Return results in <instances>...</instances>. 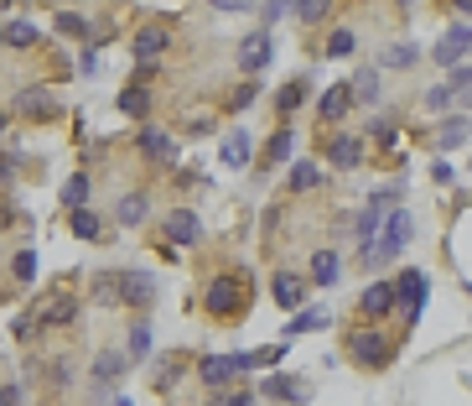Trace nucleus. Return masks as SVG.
<instances>
[{
	"mask_svg": "<svg viewBox=\"0 0 472 406\" xmlns=\"http://www.w3.org/2000/svg\"><path fill=\"white\" fill-rule=\"evenodd\" d=\"M203 307H208V313H213L218 323L245 318V307H249V281H245V277H234V271H218V277H208V287H203Z\"/></svg>",
	"mask_w": 472,
	"mask_h": 406,
	"instance_id": "f257e3e1",
	"label": "nucleus"
},
{
	"mask_svg": "<svg viewBox=\"0 0 472 406\" xmlns=\"http://www.w3.org/2000/svg\"><path fill=\"white\" fill-rule=\"evenodd\" d=\"M411 235H415L411 209H390V214H384V230H379V240L364 250V260H369V266H384V260H394L405 245H411Z\"/></svg>",
	"mask_w": 472,
	"mask_h": 406,
	"instance_id": "f03ea898",
	"label": "nucleus"
},
{
	"mask_svg": "<svg viewBox=\"0 0 472 406\" xmlns=\"http://www.w3.org/2000/svg\"><path fill=\"white\" fill-rule=\"evenodd\" d=\"M343 349H348L353 364H364V370H384V364L394 360V344L379 334V328H369V323H358V328H348V339H343Z\"/></svg>",
	"mask_w": 472,
	"mask_h": 406,
	"instance_id": "7ed1b4c3",
	"label": "nucleus"
},
{
	"mask_svg": "<svg viewBox=\"0 0 472 406\" xmlns=\"http://www.w3.org/2000/svg\"><path fill=\"white\" fill-rule=\"evenodd\" d=\"M156 292H162L156 271H145V266H120V307H130L135 318H145V313L156 307Z\"/></svg>",
	"mask_w": 472,
	"mask_h": 406,
	"instance_id": "20e7f679",
	"label": "nucleus"
},
{
	"mask_svg": "<svg viewBox=\"0 0 472 406\" xmlns=\"http://www.w3.org/2000/svg\"><path fill=\"white\" fill-rule=\"evenodd\" d=\"M171 52V22H141L130 37V58L135 63H166Z\"/></svg>",
	"mask_w": 472,
	"mask_h": 406,
	"instance_id": "39448f33",
	"label": "nucleus"
},
{
	"mask_svg": "<svg viewBox=\"0 0 472 406\" xmlns=\"http://www.w3.org/2000/svg\"><path fill=\"white\" fill-rule=\"evenodd\" d=\"M83 313V297L73 292V287H58V292H47V297L37 302V323L42 328H73Z\"/></svg>",
	"mask_w": 472,
	"mask_h": 406,
	"instance_id": "423d86ee",
	"label": "nucleus"
},
{
	"mask_svg": "<svg viewBox=\"0 0 472 406\" xmlns=\"http://www.w3.org/2000/svg\"><path fill=\"white\" fill-rule=\"evenodd\" d=\"M426 297H431V281H426V271L421 266H405V277L394 281V307L405 313V323H421V307H426Z\"/></svg>",
	"mask_w": 472,
	"mask_h": 406,
	"instance_id": "0eeeda50",
	"label": "nucleus"
},
{
	"mask_svg": "<svg viewBox=\"0 0 472 406\" xmlns=\"http://www.w3.org/2000/svg\"><path fill=\"white\" fill-rule=\"evenodd\" d=\"M11 115H21V120H58L62 115V99L58 89H21L16 99H11Z\"/></svg>",
	"mask_w": 472,
	"mask_h": 406,
	"instance_id": "6e6552de",
	"label": "nucleus"
},
{
	"mask_svg": "<svg viewBox=\"0 0 472 406\" xmlns=\"http://www.w3.org/2000/svg\"><path fill=\"white\" fill-rule=\"evenodd\" d=\"M125 349H99L94 364H88V385H94V401H109V385L125 375Z\"/></svg>",
	"mask_w": 472,
	"mask_h": 406,
	"instance_id": "1a4fd4ad",
	"label": "nucleus"
},
{
	"mask_svg": "<svg viewBox=\"0 0 472 406\" xmlns=\"http://www.w3.org/2000/svg\"><path fill=\"white\" fill-rule=\"evenodd\" d=\"M467 52H472V26L467 22L447 26V32H441V42H436V63L452 73V68H467Z\"/></svg>",
	"mask_w": 472,
	"mask_h": 406,
	"instance_id": "9d476101",
	"label": "nucleus"
},
{
	"mask_svg": "<svg viewBox=\"0 0 472 406\" xmlns=\"http://www.w3.org/2000/svg\"><path fill=\"white\" fill-rule=\"evenodd\" d=\"M203 240V219L192 209H166L162 219V245H198Z\"/></svg>",
	"mask_w": 472,
	"mask_h": 406,
	"instance_id": "9b49d317",
	"label": "nucleus"
},
{
	"mask_svg": "<svg viewBox=\"0 0 472 406\" xmlns=\"http://www.w3.org/2000/svg\"><path fill=\"white\" fill-rule=\"evenodd\" d=\"M135 151H141V156H151V162H177V136H171V130H162V126H141Z\"/></svg>",
	"mask_w": 472,
	"mask_h": 406,
	"instance_id": "f8f14e48",
	"label": "nucleus"
},
{
	"mask_svg": "<svg viewBox=\"0 0 472 406\" xmlns=\"http://www.w3.org/2000/svg\"><path fill=\"white\" fill-rule=\"evenodd\" d=\"M358 313H364L369 323L390 318V313H394V281H369L364 297H358Z\"/></svg>",
	"mask_w": 472,
	"mask_h": 406,
	"instance_id": "ddd939ff",
	"label": "nucleus"
},
{
	"mask_svg": "<svg viewBox=\"0 0 472 406\" xmlns=\"http://www.w3.org/2000/svg\"><path fill=\"white\" fill-rule=\"evenodd\" d=\"M239 375V364H234V354H203L198 360V381L208 385V391H228V381Z\"/></svg>",
	"mask_w": 472,
	"mask_h": 406,
	"instance_id": "4468645a",
	"label": "nucleus"
},
{
	"mask_svg": "<svg viewBox=\"0 0 472 406\" xmlns=\"http://www.w3.org/2000/svg\"><path fill=\"white\" fill-rule=\"evenodd\" d=\"M328 162L338 172H353L358 162H364V136H348V130H338L328 141Z\"/></svg>",
	"mask_w": 472,
	"mask_h": 406,
	"instance_id": "2eb2a0df",
	"label": "nucleus"
},
{
	"mask_svg": "<svg viewBox=\"0 0 472 406\" xmlns=\"http://www.w3.org/2000/svg\"><path fill=\"white\" fill-rule=\"evenodd\" d=\"M145 214H151V193H145V188L120 193V203H115V224H125V230H141Z\"/></svg>",
	"mask_w": 472,
	"mask_h": 406,
	"instance_id": "dca6fc26",
	"label": "nucleus"
},
{
	"mask_svg": "<svg viewBox=\"0 0 472 406\" xmlns=\"http://www.w3.org/2000/svg\"><path fill=\"white\" fill-rule=\"evenodd\" d=\"M265 63H270V32L260 26V32H249L245 42H239V68H245V79H255Z\"/></svg>",
	"mask_w": 472,
	"mask_h": 406,
	"instance_id": "f3484780",
	"label": "nucleus"
},
{
	"mask_svg": "<svg viewBox=\"0 0 472 406\" xmlns=\"http://www.w3.org/2000/svg\"><path fill=\"white\" fill-rule=\"evenodd\" d=\"M115 105H120V115H130V120H141V126H151V115H156V94H151V89L125 84Z\"/></svg>",
	"mask_w": 472,
	"mask_h": 406,
	"instance_id": "a211bd4d",
	"label": "nucleus"
},
{
	"mask_svg": "<svg viewBox=\"0 0 472 406\" xmlns=\"http://www.w3.org/2000/svg\"><path fill=\"white\" fill-rule=\"evenodd\" d=\"M353 109V94H348V84H332V89H322V99H317V115L328 120V126H338L343 115Z\"/></svg>",
	"mask_w": 472,
	"mask_h": 406,
	"instance_id": "6ab92c4d",
	"label": "nucleus"
},
{
	"mask_svg": "<svg viewBox=\"0 0 472 406\" xmlns=\"http://www.w3.org/2000/svg\"><path fill=\"white\" fill-rule=\"evenodd\" d=\"M249 156H255V136H249V130H228L224 136V167L245 172Z\"/></svg>",
	"mask_w": 472,
	"mask_h": 406,
	"instance_id": "aec40b11",
	"label": "nucleus"
},
{
	"mask_svg": "<svg viewBox=\"0 0 472 406\" xmlns=\"http://www.w3.org/2000/svg\"><path fill=\"white\" fill-rule=\"evenodd\" d=\"M348 94H353V105H379V68H358L348 79Z\"/></svg>",
	"mask_w": 472,
	"mask_h": 406,
	"instance_id": "412c9836",
	"label": "nucleus"
},
{
	"mask_svg": "<svg viewBox=\"0 0 472 406\" xmlns=\"http://www.w3.org/2000/svg\"><path fill=\"white\" fill-rule=\"evenodd\" d=\"M88 302L94 307H120V271H99L88 281Z\"/></svg>",
	"mask_w": 472,
	"mask_h": 406,
	"instance_id": "4be33fe9",
	"label": "nucleus"
},
{
	"mask_svg": "<svg viewBox=\"0 0 472 406\" xmlns=\"http://www.w3.org/2000/svg\"><path fill=\"white\" fill-rule=\"evenodd\" d=\"M270 292H275V302H281V307H301V297H307V281L301 277H291V271H275V281H270Z\"/></svg>",
	"mask_w": 472,
	"mask_h": 406,
	"instance_id": "5701e85b",
	"label": "nucleus"
},
{
	"mask_svg": "<svg viewBox=\"0 0 472 406\" xmlns=\"http://www.w3.org/2000/svg\"><path fill=\"white\" fill-rule=\"evenodd\" d=\"M88 193H94V177H88V167L73 172L68 183H62V209L73 214V209H88Z\"/></svg>",
	"mask_w": 472,
	"mask_h": 406,
	"instance_id": "b1692460",
	"label": "nucleus"
},
{
	"mask_svg": "<svg viewBox=\"0 0 472 406\" xmlns=\"http://www.w3.org/2000/svg\"><path fill=\"white\" fill-rule=\"evenodd\" d=\"M151 339H156V334H151V318H135L125 328V360H145V354H151Z\"/></svg>",
	"mask_w": 472,
	"mask_h": 406,
	"instance_id": "393cba45",
	"label": "nucleus"
},
{
	"mask_svg": "<svg viewBox=\"0 0 472 406\" xmlns=\"http://www.w3.org/2000/svg\"><path fill=\"white\" fill-rule=\"evenodd\" d=\"M0 42L16 47V52H32V47L42 42V32L32 22H5V26H0Z\"/></svg>",
	"mask_w": 472,
	"mask_h": 406,
	"instance_id": "a878e982",
	"label": "nucleus"
},
{
	"mask_svg": "<svg viewBox=\"0 0 472 406\" xmlns=\"http://www.w3.org/2000/svg\"><path fill=\"white\" fill-rule=\"evenodd\" d=\"M68 230L79 240H109V230H104V219L94 214V209H73V214H68Z\"/></svg>",
	"mask_w": 472,
	"mask_h": 406,
	"instance_id": "bb28decb",
	"label": "nucleus"
},
{
	"mask_svg": "<svg viewBox=\"0 0 472 406\" xmlns=\"http://www.w3.org/2000/svg\"><path fill=\"white\" fill-rule=\"evenodd\" d=\"M296 156V130L281 126L275 136H270V146H265V167H281V162H291Z\"/></svg>",
	"mask_w": 472,
	"mask_h": 406,
	"instance_id": "cd10ccee",
	"label": "nucleus"
},
{
	"mask_svg": "<svg viewBox=\"0 0 472 406\" xmlns=\"http://www.w3.org/2000/svg\"><path fill=\"white\" fill-rule=\"evenodd\" d=\"M301 99H307V79H291V84H281V94H275V115H281V120H291V115L301 109Z\"/></svg>",
	"mask_w": 472,
	"mask_h": 406,
	"instance_id": "c85d7f7f",
	"label": "nucleus"
},
{
	"mask_svg": "<svg viewBox=\"0 0 472 406\" xmlns=\"http://www.w3.org/2000/svg\"><path fill=\"white\" fill-rule=\"evenodd\" d=\"M338 277H343V260H338V250H317V256H311V281H317V287H332Z\"/></svg>",
	"mask_w": 472,
	"mask_h": 406,
	"instance_id": "c756f323",
	"label": "nucleus"
},
{
	"mask_svg": "<svg viewBox=\"0 0 472 406\" xmlns=\"http://www.w3.org/2000/svg\"><path fill=\"white\" fill-rule=\"evenodd\" d=\"M353 230H358V245L369 250L374 240H379V230H384V209H374V203H364V214H358V224H353Z\"/></svg>",
	"mask_w": 472,
	"mask_h": 406,
	"instance_id": "7c9ffc66",
	"label": "nucleus"
},
{
	"mask_svg": "<svg viewBox=\"0 0 472 406\" xmlns=\"http://www.w3.org/2000/svg\"><path fill=\"white\" fill-rule=\"evenodd\" d=\"M58 32L62 37H94V16H83V11H58Z\"/></svg>",
	"mask_w": 472,
	"mask_h": 406,
	"instance_id": "2f4dec72",
	"label": "nucleus"
},
{
	"mask_svg": "<svg viewBox=\"0 0 472 406\" xmlns=\"http://www.w3.org/2000/svg\"><path fill=\"white\" fill-rule=\"evenodd\" d=\"M255 99H260V84H255V79H245V84H234V89H228L224 109H228V115H245V109L255 105Z\"/></svg>",
	"mask_w": 472,
	"mask_h": 406,
	"instance_id": "473e14b6",
	"label": "nucleus"
},
{
	"mask_svg": "<svg viewBox=\"0 0 472 406\" xmlns=\"http://www.w3.org/2000/svg\"><path fill=\"white\" fill-rule=\"evenodd\" d=\"M265 391L275 396V401H307V391H301V381H296V375H270Z\"/></svg>",
	"mask_w": 472,
	"mask_h": 406,
	"instance_id": "72a5a7b5",
	"label": "nucleus"
},
{
	"mask_svg": "<svg viewBox=\"0 0 472 406\" xmlns=\"http://www.w3.org/2000/svg\"><path fill=\"white\" fill-rule=\"evenodd\" d=\"M322 183V167L317 162H291V193H311Z\"/></svg>",
	"mask_w": 472,
	"mask_h": 406,
	"instance_id": "f704fd0d",
	"label": "nucleus"
},
{
	"mask_svg": "<svg viewBox=\"0 0 472 406\" xmlns=\"http://www.w3.org/2000/svg\"><path fill=\"white\" fill-rule=\"evenodd\" d=\"M11 281H16V287H32V281H37V250H16V256H11Z\"/></svg>",
	"mask_w": 472,
	"mask_h": 406,
	"instance_id": "c9c22d12",
	"label": "nucleus"
},
{
	"mask_svg": "<svg viewBox=\"0 0 472 406\" xmlns=\"http://www.w3.org/2000/svg\"><path fill=\"white\" fill-rule=\"evenodd\" d=\"M467 136H472L467 120H447V126L436 130V151H457L462 141H467Z\"/></svg>",
	"mask_w": 472,
	"mask_h": 406,
	"instance_id": "e433bc0d",
	"label": "nucleus"
},
{
	"mask_svg": "<svg viewBox=\"0 0 472 406\" xmlns=\"http://www.w3.org/2000/svg\"><path fill=\"white\" fill-rule=\"evenodd\" d=\"M291 16H296V22H307V26H317V22H328V16H332V5H328V0H296V5H291Z\"/></svg>",
	"mask_w": 472,
	"mask_h": 406,
	"instance_id": "4c0bfd02",
	"label": "nucleus"
},
{
	"mask_svg": "<svg viewBox=\"0 0 472 406\" xmlns=\"http://www.w3.org/2000/svg\"><path fill=\"white\" fill-rule=\"evenodd\" d=\"M317 328H328V313H296V318L286 323V339H296V334H317Z\"/></svg>",
	"mask_w": 472,
	"mask_h": 406,
	"instance_id": "58836bf2",
	"label": "nucleus"
},
{
	"mask_svg": "<svg viewBox=\"0 0 472 406\" xmlns=\"http://www.w3.org/2000/svg\"><path fill=\"white\" fill-rule=\"evenodd\" d=\"M415 63H421V47H411V42H394L384 52V68H415Z\"/></svg>",
	"mask_w": 472,
	"mask_h": 406,
	"instance_id": "ea45409f",
	"label": "nucleus"
},
{
	"mask_svg": "<svg viewBox=\"0 0 472 406\" xmlns=\"http://www.w3.org/2000/svg\"><path fill=\"white\" fill-rule=\"evenodd\" d=\"M353 47H358V37H353L348 26H332V37H328V58H348Z\"/></svg>",
	"mask_w": 472,
	"mask_h": 406,
	"instance_id": "a19ab883",
	"label": "nucleus"
},
{
	"mask_svg": "<svg viewBox=\"0 0 472 406\" xmlns=\"http://www.w3.org/2000/svg\"><path fill=\"white\" fill-rule=\"evenodd\" d=\"M37 328H42V323H37V307H26V313H21L16 323H11V334H16L21 344H32V339H37Z\"/></svg>",
	"mask_w": 472,
	"mask_h": 406,
	"instance_id": "79ce46f5",
	"label": "nucleus"
},
{
	"mask_svg": "<svg viewBox=\"0 0 472 406\" xmlns=\"http://www.w3.org/2000/svg\"><path fill=\"white\" fill-rule=\"evenodd\" d=\"M369 136L379 141V146H394V120H390V115H374V120H369Z\"/></svg>",
	"mask_w": 472,
	"mask_h": 406,
	"instance_id": "37998d69",
	"label": "nucleus"
},
{
	"mask_svg": "<svg viewBox=\"0 0 472 406\" xmlns=\"http://www.w3.org/2000/svg\"><path fill=\"white\" fill-rule=\"evenodd\" d=\"M213 16H249V0H213Z\"/></svg>",
	"mask_w": 472,
	"mask_h": 406,
	"instance_id": "c03bdc74",
	"label": "nucleus"
},
{
	"mask_svg": "<svg viewBox=\"0 0 472 406\" xmlns=\"http://www.w3.org/2000/svg\"><path fill=\"white\" fill-rule=\"evenodd\" d=\"M16 167H21V156L11 151V156H0V193L5 188H16Z\"/></svg>",
	"mask_w": 472,
	"mask_h": 406,
	"instance_id": "a18cd8bd",
	"label": "nucleus"
},
{
	"mask_svg": "<svg viewBox=\"0 0 472 406\" xmlns=\"http://www.w3.org/2000/svg\"><path fill=\"white\" fill-rule=\"evenodd\" d=\"M452 105H457V94L447 84H436L431 94H426V109H452Z\"/></svg>",
	"mask_w": 472,
	"mask_h": 406,
	"instance_id": "49530a36",
	"label": "nucleus"
},
{
	"mask_svg": "<svg viewBox=\"0 0 472 406\" xmlns=\"http://www.w3.org/2000/svg\"><path fill=\"white\" fill-rule=\"evenodd\" d=\"M151 375H156V391H166V385H171V381H177V375H182V360H171V364H156Z\"/></svg>",
	"mask_w": 472,
	"mask_h": 406,
	"instance_id": "de8ad7c7",
	"label": "nucleus"
},
{
	"mask_svg": "<svg viewBox=\"0 0 472 406\" xmlns=\"http://www.w3.org/2000/svg\"><path fill=\"white\" fill-rule=\"evenodd\" d=\"M208 406H255V391H234V396H208Z\"/></svg>",
	"mask_w": 472,
	"mask_h": 406,
	"instance_id": "09e8293b",
	"label": "nucleus"
},
{
	"mask_svg": "<svg viewBox=\"0 0 472 406\" xmlns=\"http://www.w3.org/2000/svg\"><path fill=\"white\" fill-rule=\"evenodd\" d=\"M286 16H291V5H281V0H270V5H260V22H265V26L286 22Z\"/></svg>",
	"mask_w": 472,
	"mask_h": 406,
	"instance_id": "8fccbe9b",
	"label": "nucleus"
},
{
	"mask_svg": "<svg viewBox=\"0 0 472 406\" xmlns=\"http://www.w3.org/2000/svg\"><path fill=\"white\" fill-rule=\"evenodd\" d=\"M79 73H83V79L99 73V47H83V52H79Z\"/></svg>",
	"mask_w": 472,
	"mask_h": 406,
	"instance_id": "3c124183",
	"label": "nucleus"
},
{
	"mask_svg": "<svg viewBox=\"0 0 472 406\" xmlns=\"http://www.w3.org/2000/svg\"><path fill=\"white\" fill-rule=\"evenodd\" d=\"M0 406H21V385H11V391H0Z\"/></svg>",
	"mask_w": 472,
	"mask_h": 406,
	"instance_id": "603ef678",
	"label": "nucleus"
},
{
	"mask_svg": "<svg viewBox=\"0 0 472 406\" xmlns=\"http://www.w3.org/2000/svg\"><path fill=\"white\" fill-rule=\"evenodd\" d=\"M11 219H16V214H11V203H5V198H0V235H5V230H11Z\"/></svg>",
	"mask_w": 472,
	"mask_h": 406,
	"instance_id": "864d4df0",
	"label": "nucleus"
},
{
	"mask_svg": "<svg viewBox=\"0 0 472 406\" xmlns=\"http://www.w3.org/2000/svg\"><path fill=\"white\" fill-rule=\"evenodd\" d=\"M5 136H11V115L0 109V146H5Z\"/></svg>",
	"mask_w": 472,
	"mask_h": 406,
	"instance_id": "5fc2aeb1",
	"label": "nucleus"
},
{
	"mask_svg": "<svg viewBox=\"0 0 472 406\" xmlns=\"http://www.w3.org/2000/svg\"><path fill=\"white\" fill-rule=\"evenodd\" d=\"M457 16H462V22L472 26V0H462V5H457Z\"/></svg>",
	"mask_w": 472,
	"mask_h": 406,
	"instance_id": "6e6d98bb",
	"label": "nucleus"
},
{
	"mask_svg": "<svg viewBox=\"0 0 472 406\" xmlns=\"http://www.w3.org/2000/svg\"><path fill=\"white\" fill-rule=\"evenodd\" d=\"M109 406H130V396H109Z\"/></svg>",
	"mask_w": 472,
	"mask_h": 406,
	"instance_id": "4d7b16f0",
	"label": "nucleus"
},
{
	"mask_svg": "<svg viewBox=\"0 0 472 406\" xmlns=\"http://www.w3.org/2000/svg\"><path fill=\"white\" fill-rule=\"evenodd\" d=\"M467 297H472V287H467Z\"/></svg>",
	"mask_w": 472,
	"mask_h": 406,
	"instance_id": "13d9d810",
	"label": "nucleus"
},
{
	"mask_svg": "<svg viewBox=\"0 0 472 406\" xmlns=\"http://www.w3.org/2000/svg\"><path fill=\"white\" fill-rule=\"evenodd\" d=\"M0 47H5V42H0Z\"/></svg>",
	"mask_w": 472,
	"mask_h": 406,
	"instance_id": "bf43d9fd",
	"label": "nucleus"
},
{
	"mask_svg": "<svg viewBox=\"0 0 472 406\" xmlns=\"http://www.w3.org/2000/svg\"><path fill=\"white\" fill-rule=\"evenodd\" d=\"M467 68H472V63H467Z\"/></svg>",
	"mask_w": 472,
	"mask_h": 406,
	"instance_id": "052dcab7",
	"label": "nucleus"
}]
</instances>
